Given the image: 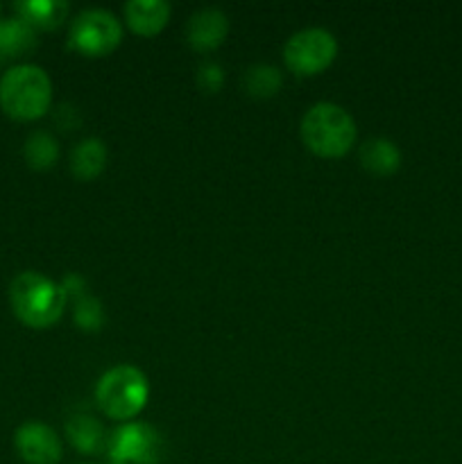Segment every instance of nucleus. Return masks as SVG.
<instances>
[{
	"instance_id": "f257e3e1",
	"label": "nucleus",
	"mask_w": 462,
	"mask_h": 464,
	"mask_svg": "<svg viewBox=\"0 0 462 464\" xmlns=\"http://www.w3.org/2000/svg\"><path fill=\"white\" fill-rule=\"evenodd\" d=\"M66 293L62 284L39 275V272H21L9 284V304L23 324L32 329H45L62 317L66 308Z\"/></svg>"
},
{
	"instance_id": "f03ea898",
	"label": "nucleus",
	"mask_w": 462,
	"mask_h": 464,
	"mask_svg": "<svg viewBox=\"0 0 462 464\" xmlns=\"http://www.w3.org/2000/svg\"><path fill=\"white\" fill-rule=\"evenodd\" d=\"M53 100V82L36 63L12 66L0 80V107L16 121L41 118Z\"/></svg>"
},
{
	"instance_id": "7ed1b4c3",
	"label": "nucleus",
	"mask_w": 462,
	"mask_h": 464,
	"mask_svg": "<svg viewBox=\"0 0 462 464\" xmlns=\"http://www.w3.org/2000/svg\"><path fill=\"white\" fill-rule=\"evenodd\" d=\"M302 139L320 157H342L356 140V122L335 102H317L302 121Z\"/></svg>"
},
{
	"instance_id": "20e7f679",
	"label": "nucleus",
	"mask_w": 462,
	"mask_h": 464,
	"mask_svg": "<svg viewBox=\"0 0 462 464\" xmlns=\"http://www.w3.org/2000/svg\"><path fill=\"white\" fill-rule=\"evenodd\" d=\"M149 397L148 376L134 365H118L104 372L95 388V399L104 415L113 420H130L139 415Z\"/></svg>"
},
{
	"instance_id": "39448f33",
	"label": "nucleus",
	"mask_w": 462,
	"mask_h": 464,
	"mask_svg": "<svg viewBox=\"0 0 462 464\" xmlns=\"http://www.w3.org/2000/svg\"><path fill=\"white\" fill-rule=\"evenodd\" d=\"M122 27L116 14L109 9H84L75 16L71 23V34H68V44L71 48L80 50L84 54H107L120 44Z\"/></svg>"
},
{
	"instance_id": "423d86ee",
	"label": "nucleus",
	"mask_w": 462,
	"mask_h": 464,
	"mask_svg": "<svg viewBox=\"0 0 462 464\" xmlns=\"http://www.w3.org/2000/svg\"><path fill=\"white\" fill-rule=\"evenodd\" d=\"M338 53V41L324 27H306L294 32L284 48V59L290 71L299 75L320 72L333 62Z\"/></svg>"
},
{
	"instance_id": "0eeeda50",
	"label": "nucleus",
	"mask_w": 462,
	"mask_h": 464,
	"mask_svg": "<svg viewBox=\"0 0 462 464\" xmlns=\"http://www.w3.org/2000/svg\"><path fill=\"white\" fill-rule=\"evenodd\" d=\"M109 451L118 464H157L163 456V440L154 426L131 421L113 433Z\"/></svg>"
},
{
	"instance_id": "6e6552de",
	"label": "nucleus",
	"mask_w": 462,
	"mask_h": 464,
	"mask_svg": "<svg viewBox=\"0 0 462 464\" xmlns=\"http://www.w3.org/2000/svg\"><path fill=\"white\" fill-rule=\"evenodd\" d=\"M14 447L27 464H57L62 460V440L41 421H25L14 433Z\"/></svg>"
},
{
	"instance_id": "1a4fd4ad",
	"label": "nucleus",
	"mask_w": 462,
	"mask_h": 464,
	"mask_svg": "<svg viewBox=\"0 0 462 464\" xmlns=\"http://www.w3.org/2000/svg\"><path fill=\"white\" fill-rule=\"evenodd\" d=\"M229 32V18L217 7H202L190 14L186 23V39L199 53L217 48Z\"/></svg>"
},
{
	"instance_id": "9d476101",
	"label": "nucleus",
	"mask_w": 462,
	"mask_h": 464,
	"mask_svg": "<svg viewBox=\"0 0 462 464\" xmlns=\"http://www.w3.org/2000/svg\"><path fill=\"white\" fill-rule=\"evenodd\" d=\"M125 18L134 32L143 36L157 34L170 18V5L166 0H130L125 5Z\"/></svg>"
},
{
	"instance_id": "9b49d317",
	"label": "nucleus",
	"mask_w": 462,
	"mask_h": 464,
	"mask_svg": "<svg viewBox=\"0 0 462 464\" xmlns=\"http://www.w3.org/2000/svg\"><path fill=\"white\" fill-rule=\"evenodd\" d=\"M14 9L34 30H54L68 16L66 0H18Z\"/></svg>"
},
{
	"instance_id": "f8f14e48",
	"label": "nucleus",
	"mask_w": 462,
	"mask_h": 464,
	"mask_svg": "<svg viewBox=\"0 0 462 464\" xmlns=\"http://www.w3.org/2000/svg\"><path fill=\"white\" fill-rule=\"evenodd\" d=\"M66 435L72 447L80 449L82 453L98 456L104 449H109L107 430L95 417L91 415H72L66 420Z\"/></svg>"
},
{
	"instance_id": "ddd939ff",
	"label": "nucleus",
	"mask_w": 462,
	"mask_h": 464,
	"mask_svg": "<svg viewBox=\"0 0 462 464\" xmlns=\"http://www.w3.org/2000/svg\"><path fill=\"white\" fill-rule=\"evenodd\" d=\"M36 30L23 18H5L0 21V63L16 59L34 48Z\"/></svg>"
},
{
	"instance_id": "4468645a",
	"label": "nucleus",
	"mask_w": 462,
	"mask_h": 464,
	"mask_svg": "<svg viewBox=\"0 0 462 464\" xmlns=\"http://www.w3.org/2000/svg\"><path fill=\"white\" fill-rule=\"evenodd\" d=\"M107 166V145L95 136L82 139L71 152V170L77 179H93Z\"/></svg>"
},
{
	"instance_id": "2eb2a0df",
	"label": "nucleus",
	"mask_w": 462,
	"mask_h": 464,
	"mask_svg": "<svg viewBox=\"0 0 462 464\" xmlns=\"http://www.w3.org/2000/svg\"><path fill=\"white\" fill-rule=\"evenodd\" d=\"M361 163L371 175H392L401 166V152L388 139H370L361 148Z\"/></svg>"
},
{
	"instance_id": "dca6fc26",
	"label": "nucleus",
	"mask_w": 462,
	"mask_h": 464,
	"mask_svg": "<svg viewBox=\"0 0 462 464\" xmlns=\"http://www.w3.org/2000/svg\"><path fill=\"white\" fill-rule=\"evenodd\" d=\"M23 154H25V161L30 168H34V170H48V168H53L57 163L59 143L50 131H32L27 136Z\"/></svg>"
},
{
	"instance_id": "f3484780",
	"label": "nucleus",
	"mask_w": 462,
	"mask_h": 464,
	"mask_svg": "<svg viewBox=\"0 0 462 464\" xmlns=\"http://www.w3.org/2000/svg\"><path fill=\"white\" fill-rule=\"evenodd\" d=\"M243 84L249 95H256V98H270V95H274L276 91H279L281 72L279 68L270 66V63H254L252 68L245 71Z\"/></svg>"
},
{
	"instance_id": "a211bd4d",
	"label": "nucleus",
	"mask_w": 462,
	"mask_h": 464,
	"mask_svg": "<svg viewBox=\"0 0 462 464\" xmlns=\"http://www.w3.org/2000/svg\"><path fill=\"white\" fill-rule=\"evenodd\" d=\"M75 322L82 326V329H89V331L100 329L104 322L102 304H100L93 295L86 293V290L75 297Z\"/></svg>"
},
{
	"instance_id": "6ab92c4d",
	"label": "nucleus",
	"mask_w": 462,
	"mask_h": 464,
	"mask_svg": "<svg viewBox=\"0 0 462 464\" xmlns=\"http://www.w3.org/2000/svg\"><path fill=\"white\" fill-rule=\"evenodd\" d=\"M197 84L202 86L204 91H208V93H216V91H220L222 84H225V72H222L220 63L211 62V59H207V62L199 63Z\"/></svg>"
}]
</instances>
